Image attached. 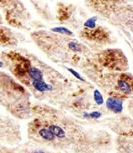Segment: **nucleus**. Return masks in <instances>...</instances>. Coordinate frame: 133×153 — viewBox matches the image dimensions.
I'll list each match as a JSON object with an SVG mask.
<instances>
[{
    "instance_id": "1",
    "label": "nucleus",
    "mask_w": 133,
    "mask_h": 153,
    "mask_svg": "<svg viewBox=\"0 0 133 153\" xmlns=\"http://www.w3.org/2000/svg\"><path fill=\"white\" fill-rule=\"evenodd\" d=\"M42 114V123L56 137L55 149L74 152H88L99 150L109 144V136L105 132L86 129L80 122L68 115L63 109L39 106L34 109Z\"/></svg>"
},
{
    "instance_id": "12",
    "label": "nucleus",
    "mask_w": 133,
    "mask_h": 153,
    "mask_svg": "<svg viewBox=\"0 0 133 153\" xmlns=\"http://www.w3.org/2000/svg\"><path fill=\"white\" fill-rule=\"evenodd\" d=\"M67 69H68V71L70 72L71 74H73L74 76H76L77 79H79V81H81V82H86V80L84 79L83 76H80V74H79V73H77L76 71H75L73 69H71V68H67Z\"/></svg>"
},
{
    "instance_id": "5",
    "label": "nucleus",
    "mask_w": 133,
    "mask_h": 153,
    "mask_svg": "<svg viewBox=\"0 0 133 153\" xmlns=\"http://www.w3.org/2000/svg\"><path fill=\"white\" fill-rule=\"evenodd\" d=\"M97 19V16L87 19L79 31V37L98 48L114 45L116 40L112 32L107 27L98 25Z\"/></svg>"
},
{
    "instance_id": "6",
    "label": "nucleus",
    "mask_w": 133,
    "mask_h": 153,
    "mask_svg": "<svg viewBox=\"0 0 133 153\" xmlns=\"http://www.w3.org/2000/svg\"><path fill=\"white\" fill-rule=\"evenodd\" d=\"M97 62L112 72H126L129 69L128 58L120 48H104L96 54Z\"/></svg>"
},
{
    "instance_id": "8",
    "label": "nucleus",
    "mask_w": 133,
    "mask_h": 153,
    "mask_svg": "<svg viewBox=\"0 0 133 153\" xmlns=\"http://www.w3.org/2000/svg\"><path fill=\"white\" fill-rule=\"evenodd\" d=\"M128 98L126 95L117 90H112L106 102V106L108 111L115 114H121L123 111V102Z\"/></svg>"
},
{
    "instance_id": "9",
    "label": "nucleus",
    "mask_w": 133,
    "mask_h": 153,
    "mask_svg": "<svg viewBox=\"0 0 133 153\" xmlns=\"http://www.w3.org/2000/svg\"><path fill=\"white\" fill-rule=\"evenodd\" d=\"M0 7L7 10V15L8 16H12V12L15 11V10L18 11V7H22V4L19 0H0Z\"/></svg>"
},
{
    "instance_id": "13",
    "label": "nucleus",
    "mask_w": 133,
    "mask_h": 153,
    "mask_svg": "<svg viewBox=\"0 0 133 153\" xmlns=\"http://www.w3.org/2000/svg\"><path fill=\"white\" fill-rule=\"evenodd\" d=\"M129 109H130V111H132L133 113V101L130 102V103H129Z\"/></svg>"
},
{
    "instance_id": "3",
    "label": "nucleus",
    "mask_w": 133,
    "mask_h": 153,
    "mask_svg": "<svg viewBox=\"0 0 133 153\" xmlns=\"http://www.w3.org/2000/svg\"><path fill=\"white\" fill-rule=\"evenodd\" d=\"M89 10L120 29L133 36V0H84Z\"/></svg>"
},
{
    "instance_id": "7",
    "label": "nucleus",
    "mask_w": 133,
    "mask_h": 153,
    "mask_svg": "<svg viewBox=\"0 0 133 153\" xmlns=\"http://www.w3.org/2000/svg\"><path fill=\"white\" fill-rule=\"evenodd\" d=\"M115 90L122 93L128 98L133 95V75L128 72L119 73L115 85Z\"/></svg>"
},
{
    "instance_id": "10",
    "label": "nucleus",
    "mask_w": 133,
    "mask_h": 153,
    "mask_svg": "<svg viewBox=\"0 0 133 153\" xmlns=\"http://www.w3.org/2000/svg\"><path fill=\"white\" fill-rule=\"evenodd\" d=\"M51 31L54 32H57V33H60V34L67 35V36H74L73 32L71 31L69 28L66 27H55V28H51Z\"/></svg>"
},
{
    "instance_id": "11",
    "label": "nucleus",
    "mask_w": 133,
    "mask_h": 153,
    "mask_svg": "<svg viewBox=\"0 0 133 153\" xmlns=\"http://www.w3.org/2000/svg\"><path fill=\"white\" fill-rule=\"evenodd\" d=\"M93 98H94V101L96 102L98 106H101L104 102V98H103V96L99 90H95L94 93H93Z\"/></svg>"
},
{
    "instance_id": "4",
    "label": "nucleus",
    "mask_w": 133,
    "mask_h": 153,
    "mask_svg": "<svg viewBox=\"0 0 133 153\" xmlns=\"http://www.w3.org/2000/svg\"><path fill=\"white\" fill-rule=\"evenodd\" d=\"M0 103L19 119L28 118L32 112L26 89L3 73H0Z\"/></svg>"
},
{
    "instance_id": "2",
    "label": "nucleus",
    "mask_w": 133,
    "mask_h": 153,
    "mask_svg": "<svg viewBox=\"0 0 133 153\" xmlns=\"http://www.w3.org/2000/svg\"><path fill=\"white\" fill-rule=\"evenodd\" d=\"M7 60L14 76L27 87L37 82H47L73 94L74 82L36 58L32 60L18 52H9Z\"/></svg>"
}]
</instances>
